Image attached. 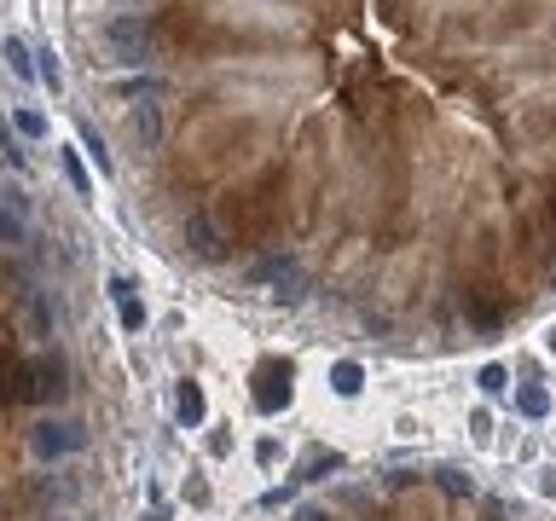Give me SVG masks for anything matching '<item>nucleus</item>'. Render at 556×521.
I'll return each instance as SVG.
<instances>
[{"label": "nucleus", "instance_id": "f257e3e1", "mask_svg": "<svg viewBox=\"0 0 556 521\" xmlns=\"http://www.w3.org/2000/svg\"><path fill=\"white\" fill-rule=\"evenodd\" d=\"M105 47L122 70H145L151 64V24L139 12H116V18H105Z\"/></svg>", "mask_w": 556, "mask_h": 521}, {"label": "nucleus", "instance_id": "f03ea898", "mask_svg": "<svg viewBox=\"0 0 556 521\" xmlns=\"http://www.w3.org/2000/svg\"><path fill=\"white\" fill-rule=\"evenodd\" d=\"M82 446H87V429L70 423V417H41V423L29 429V458H35V464H64V458H76Z\"/></svg>", "mask_w": 556, "mask_h": 521}, {"label": "nucleus", "instance_id": "7ed1b4c3", "mask_svg": "<svg viewBox=\"0 0 556 521\" xmlns=\"http://www.w3.org/2000/svg\"><path fill=\"white\" fill-rule=\"evenodd\" d=\"M255 406H261V412H278V406H290V365H267V371H261Z\"/></svg>", "mask_w": 556, "mask_h": 521}, {"label": "nucleus", "instance_id": "20e7f679", "mask_svg": "<svg viewBox=\"0 0 556 521\" xmlns=\"http://www.w3.org/2000/svg\"><path fill=\"white\" fill-rule=\"evenodd\" d=\"M35 400H64L70 394V383H64V354H41L35 359Z\"/></svg>", "mask_w": 556, "mask_h": 521}, {"label": "nucleus", "instance_id": "39448f33", "mask_svg": "<svg viewBox=\"0 0 556 521\" xmlns=\"http://www.w3.org/2000/svg\"><path fill=\"white\" fill-rule=\"evenodd\" d=\"M0 58H6V70H12L18 82H41V70H35V47H29L24 35H6V41H0Z\"/></svg>", "mask_w": 556, "mask_h": 521}, {"label": "nucleus", "instance_id": "423d86ee", "mask_svg": "<svg viewBox=\"0 0 556 521\" xmlns=\"http://www.w3.org/2000/svg\"><path fill=\"white\" fill-rule=\"evenodd\" d=\"M174 412H180V423H186V429H197V423L209 417V394H203L192 377H186V383H180V394H174Z\"/></svg>", "mask_w": 556, "mask_h": 521}, {"label": "nucleus", "instance_id": "0eeeda50", "mask_svg": "<svg viewBox=\"0 0 556 521\" xmlns=\"http://www.w3.org/2000/svg\"><path fill=\"white\" fill-rule=\"evenodd\" d=\"M24 319H29V336H35V342H53V302H47V290H29Z\"/></svg>", "mask_w": 556, "mask_h": 521}, {"label": "nucleus", "instance_id": "6e6552de", "mask_svg": "<svg viewBox=\"0 0 556 521\" xmlns=\"http://www.w3.org/2000/svg\"><path fill=\"white\" fill-rule=\"evenodd\" d=\"M331 388L342 394V400H360V388H365V365H360V359H336V365H331Z\"/></svg>", "mask_w": 556, "mask_h": 521}, {"label": "nucleus", "instance_id": "1a4fd4ad", "mask_svg": "<svg viewBox=\"0 0 556 521\" xmlns=\"http://www.w3.org/2000/svg\"><path fill=\"white\" fill-rule=\"evenodd\" d=\"M255 284H296V255H267V261H255Z\"/></svg>", "mask_w": 556, "mask_h": 521}, {"label": "nucleus", "instance_id": "9d476101", "mask_svg": "<svg viewBox=\"0 0 556 521\" xmlns=\"http://www.w3.org/2000/svg\"><path fill=\"white\" fill-rule=\"evenodd\" d=\"M516 412L528 417V423H545V417H551V394L539 383H522L516 388Z\"/></svg>", "mask_w": 556, "mask_h": 521}, {"label": "nucleus", "instance_id": "9b49d317", "mask_svg": "<svg viewBox=\"0 0 556 521\" xmlns=\"http://www.w3.org/2000/svg\"><path fill=\"white\" fill-rule=\"evenodd\" d=\"M0 163H6V168H18V174H24V168H29L24 134H18V128H12V122H0Z\"/></svg>", "mask_w": 556, "mask_h": 521}, {"label": "nucleus", "instance_id": "f8f14e48", "mask_svg": "<svg viewBox=\"0 0 556 521\" xmlns=\"http://www.w3.org/2000/svg\"><path fill=\"white\" fill-rule=\"evenodd\" d=\"M111 93H116V99H163V76H151V70H145V76H128V82H116Z\"/></svg>", "mask_w": 556, "mask_h": 521}, {"label": "nucleus", "instance_id": "ddd939ff", "mask_svg": "<svg viewBox=\"0 0 556 521\" xmlns=\"http://www.w3.org/2000/svg\"><path fill=\"white\" fill-rule=\"evenodd\" d=\"M134 134L145 139V151H157V145H163V110H157V105L134 110Z\"/></svg>", "mask_w": 556, "mask_h": 521}, {"label": "nucleus", "instance_id": "4468645a", "mask_svg": "<svg viewBox=\"0 0 556 521\" xmlns=\"http://www.w3.org/2000/svg\"><path fill=\"white\" fill-rule=\"evenodd\" d=\"M58 168H64V180L76 186V197H87V192H93V180H87V163H82V151H70V145H64V151H58Z\"/></svg>", "mask_w": 556, "mask_h": 521}, {"label": "nucleus", "instance_id": "2eb2a0df", "mask_svg": "<svg viewBox=\"0 0 556 521\" xmlns=\"http://www.w3.org/2000/svg\"><path fill=\"white\" fill-rule=\"evenodd\" d=\"M35 70H41V87H47V93H64V70H58L53 47H35Z\"/></svg>", "mask_w": 556, "mask_h": 521}, {"label": "nucleus", "instance_id": "dca6fc26", "mask_svg": "<svg viewBox=\"0 0 556 521\" xmlns=\"http://www.w3.org/2000/svg\"><path fill=\"white\" fill-rule=\"evenodd\" d=\"M12 128H18V134H24V139H47V128H53V122H47L41 110L18 105V110H12Z\"/></svg>", "mask_w": 556, "mask_h": 521}, {"label": "nucleus", "instance_id": "f3484780", "mask_svg": "<svg viewBox=\"0 0 556 521\" xmlns=\"http://www.w3.org/2000/svg\"><path fill=\"white\" fill-rule=\"evenodd\" d=\"M0 244H29V220L18 215V209H0Z\"/></svg>", "mask_w": 556, "mask_h": 521}, {"label": "nucleus", "instance_id": "a211bd4d", "mask_svg": "<svg viewBox=\"0 0 556 521\" xmlns=\"http://www.w3.org/2000/svg\"><path fill=\"white\" fill-rule=\"evenodd\" d=\"M116 319H122L128 336H139V330H145V302H139V296H122V302H116Z\"/></svg>", "mask_w": 556, "mask_h": 521}, {"label": "nucleus", "instance_id": "6ab92c4d", "mask_svg": "<svg viewBox=\"0 0 556 521\" xmlns=\"http://www.w3.org/2000/svg\"><path fill=\"white\" fill-rule=\"evenodd\" d=\"M82 157H93L99 174H111V151H105V139L93 134V128H82Z\"/></svg>", "mask_w": 556, "mask_h": 521}, {"label": "nucleus", "instance_id": "aec40b11", "mask_svg": "<svg viewBox=\"0 0 556 521\" xmlns=\"http://www.w3.org/2000/svg\"><path fill=\"white\" fill-rule=\"evenodd\" d=\"M475 383H481V394H504L510 377H504V365H481V377H475Z\"/></svg>", "mask_w": 556, "mask_h": 521}, {"label": "nucleus", "instance_id": "412c9836", "mask_svg": "<svg viewBox=\"0 0 556 521\" xmlns=\"http://www.w3.org/2000/svg\"><path fill=\"white\" fill-rule=\"evenodd\" d=\"M278 458H284V446H278L273 435H267V440H255V464H261V469H273Z\"/></svg>", "mask_w": 556, "mask_h": 521}, {"label": "nucleus", "instance_id": "4be33fe9", "mask_svg": "<svg viewBox=\"0 0 556 521\" xmlns=\"http://www.w3.org/2000/svg\"><path fill=\"white\" fill-rule=\"evenodd\" d=\"M539 493L556 498V469H539Z\"/></svg>", "mask_w": 556, "mask_h": 521}, {"label": "nucleus", "instance_id": "5701e85b", "mask_svg": "<svg viewBox=\"0 0 556 521\" xmlns=\"http://www.w3.org/2000/svg\"><path fill=\"white\" fill-rule=\"evenodd\" d=\"M545 354H551V359H556V330H545Z\"/></svg>", "mask_w": 556, "mask_h": 521}, {"label": "nucleus", "instance_id": "b1692460", "mask_svg": "<svg viewBox=\"0 0 556 521\" xmlns=\"http://www.w3.org/2000/svg\"><path fill=\"white\" fill-rule=\"evenodd\" d=\"M296 521H325V516H319V510H302V516H296Z\"/></svg>", "mask_w": 556, "mask_h": 521}, {"label": "nucleus", "instance_id": "393cba45", "mask_svg": "<svg viewBox=\"0 0 556 521\" xmlns=\"http://www.w3.org/2000/svg\"><path fill=\"white\" fill-rule=\"evenodd\" d=\"M53 521H70V516H53Z\"/></svg>", "mask_w": 556, "mask_h": 521}, {"label": "nucleus", "instance_id": "a878e982", "mask_svg": "<svg viewBox=\"0 0 556 521\" xmlns=\"http://www.w3.org/2000/svg\"><path fill=\"white\" fill-rule=\"evenodd\" d=\"M0 197H6V186H0Z\"/></svg>", "mask_w": 556, "mask_h": 521}]
</instances>
